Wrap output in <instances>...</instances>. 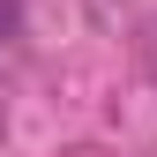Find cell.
Listing matches in <instances>:
<instances>
[{"label":"cell","mask_w":157,"mask_h":157,"mask_svg":"<svg viewBox=\"0 0 157 157\" xmlns=\"http://www.w3.org/2000/svg\"><path fill=\"white\" fill-rule=\"evenodd\" d=\"M15 23H23V0H0V37H15Z\"/></svg>","instance_id":"obj_1"}]
</instances>
